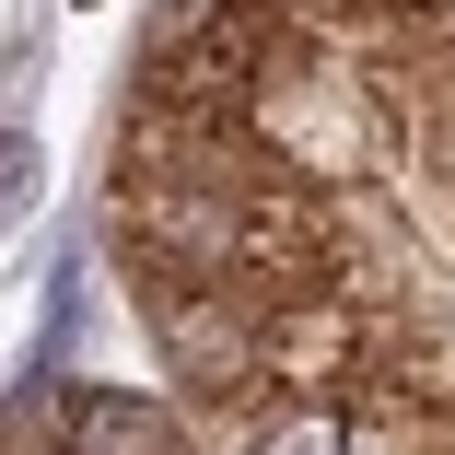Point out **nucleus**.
<instances>
[{"label":"nucleus","instance_id":"f257e3e1","mask_svg":"<svg viewBox=\"0 0 455 455\" xmlns=\"http://www.w3.org/2000/svg\"><path fill=\"white\" fill-rule=\"evenodd\" d=\"M47 455H199L188 420L129 386H47Z\"/></svg>","mask_w":455,"mask_h":455},{"label":"nucleus","instance_id":"f03ea898","mask_svg":"<svg viewBox=\"0 0 455 455\" xmlns=\"http://www.w3.org/2000/svg\"><path fill=\"white\" fill-rule=\"evenodd\" d=\"M234 455H350V409L339 397H268L234 420Z\"/></svg>","mask_w":455,"mask_h":455},{"label":"nucleus","instance_id":"7ed1b4c3","mask_svg":"<svg viewBox=\"0 0 455 455\" xmlns=\"http://www.w3.org/2000/svg\"><path fill=\"white\" fill-rule=\"evenodd\" d=\"M36 199V140H0V222Z\"/></svg>","mask_w":455,"mask_h":455}]
</instances>
